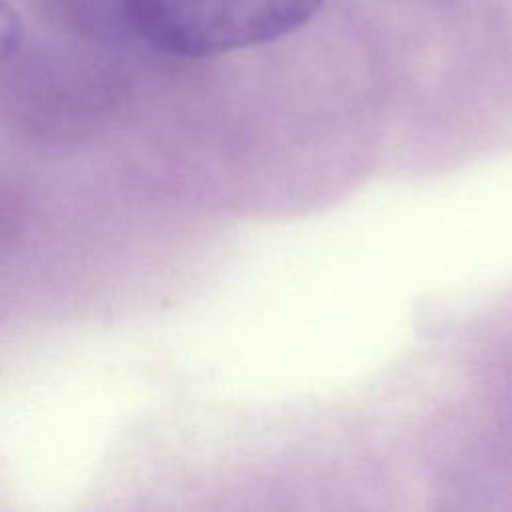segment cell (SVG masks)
Instances as JSON below:
<instances>
[{
	"mask_svg": "<svg viewBox=\"0 0 512 512\" xmlns=\"http://www.w3.org/2000/svg\"><path fill=\"white\" fill-rule=\"evenodd\" d=\"M22 24L18 12L4 0H0V62L8 60L20 46Z\"/></svg>",
	"mask_w": 512,
	"mask_h": 512,
	"instance_id": "obj_3",
	"label": "cell"
},
{
	"mask_svg": "<svg viewBox=\"0 0 512 512\" xmlns=\"http://www.w3.org/2000/svg\"><path fill=\"white\" fill-rule=\"evenodd\" d=\"M322 0H126L130 28L156 50L206 58L282 38Z\"/></svg>",
	"mask_w": 512,
	"mask_h": 512,
	"instance_id": "obj_1",
	"label": "cell"
},
{
	"mask_svg": "<svg viewBox=\"0 0 512 512\" xmlns=\"http://www.w3.org/2000/svg\"><path fill=\"white\" fill-rule=\"evenodd\" d=\"M40 10L76 34H110L126 20V0H36Z\"/></svg>",
	"mask_w": 512,
	"mask_h": 512,
	"instance_id": "obj_2",
	"label": "cell"
},
{
	"mask_svg": "<svg viewBox=\"0 0 512 512\" xmlns=\"http://www.w3.org/2000/svg\"><path fill=\"white\" fill-rule=\"evenodd\" d=\"M18 224V208L10 192L0 186V246L14 236Z\"/></svg>",
	"mask_w": 512,
	"mask_h": 512,
	"instance_id": "obj_4",
	"label": "cell"
}]
</instances>
